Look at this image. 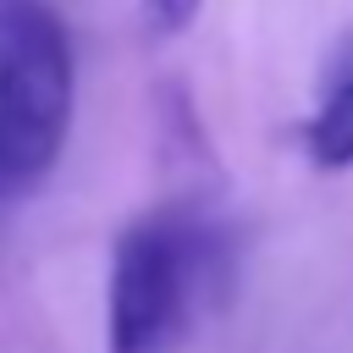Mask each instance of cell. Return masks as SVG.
Returning a JSON list of instances; mask_svg holds the SVG:
<instances>
[{"label":"cell","instance_id":"6da1fadb","mask_svg":"<svg viewBox=\"0 0 353 353\" xmlns=\"http://www.w3.org/2000/svg\"><path fill=\"white\" fill-rule=\"evenodd\" d=\"M237 276L232 232L199 199L132 215L105 265V353H182L226 303Z\"/></svg>","mask_w":353,"mask_h":353},{"label":"cell","instance_id":"7a4b0ae2","mask_svg":"<svg viewBox=\"0 0 353 353\" xmlns=\"http://www.w3.org/2000/svg\"><path fill=\"white\" fill-rule=\"evenodd\" d=\"M77 116V55L50 0H0V204L44 188Z\"/></svg>","mask_w":353,"mask_h":353},{"label":"cell","instance_id":"3957f363","mask_svg":"<svg viewBox=\"0 0 353 353\" xmlns=\"http://www.w3.org/2000/svg\"><path fill=\"white\" fill-rule=\"evenodd\" d=\"M314 171H353V39H342L314 83V105L298 127Z\"/></svg>","mask_w":353,"mask_h":353},{"label":"cell","instance_id":"277c9868","mask_svg":"<svg viewBox=\"0 0 353 353\" xmlns=\"http://www.w3.org/2000/svg\"><path fill=\"white\" fill-rule=\"evenodd\" d=\"M138 11H143V22H149V33H188L193 22H199V11H204V0H138Z\"/></svg>","mask_w":353,"mask_h":353}]
</instances>
